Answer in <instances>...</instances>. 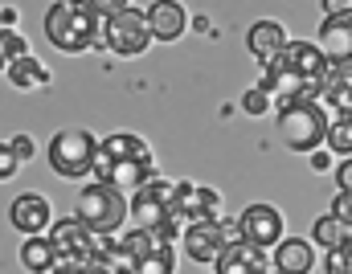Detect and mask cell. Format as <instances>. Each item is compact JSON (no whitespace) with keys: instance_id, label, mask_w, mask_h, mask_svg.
I'll use <instances>...</instances> for the list:
<instances>
[{"instance_id":"25","label":"cell","mask_w":352,"mask_h":274,"mask_svg":"<svg viewBox=\"0 0 352 274\" xmlns=\"http://www.w3.org/2000/svg\"><path fill=\"white\" fill-rule=\"evenodd\" d=\"M270 106H274V94L263 91V87H250L242 94V111L246 115H270Z\"/></svg>"},{"instance_id":"21","label":"cell","mask_w":352,"mask_h":274,"mask_svg":"<svg viewBox=\"0 0 352 274\" xmlns=\"http://www.w3.org/2000/svg\"><path fill=\"white\" fill-rule=\"evenodd\" d=\"M4 74H8V82H12L16 91H37V87H50V70H45V62H37L33 54H29V58H21V62H12Z\"/></svg>"},{"instance_id":"20","label":"cell","mask_w":352,"mask_h":274,"mask_svg":"<svg viewBox=\"0 0 352 274\" xmlns=\"http://www.w3.org/2000/svg\"><path fill=\"white\" fill-rule=\"evenodd\" d=\"M324 106L332 111V119H352V70H332Z\"/></svg>"},{"instance_id":"32","label":"cell","mask_w":352,"mask_h":274,"mask_svg":"<svg viewBox=\"0 0 352 274\" xmlns=\"http://www.w3.org/2000/svg\"><path fill=\"white\" fill-rule=\"evenodd\" d=\"M324 12H328V16H349L352 0H324Z\"/></svg>"},{"instance_id":"5","label":"cell","mask_w":352,"mask_h":274,"mask_svg":"<svg viewBox=\"0 0 352 274\" xmlns=\"http://www.w3.org/2000/svg\"><path fill=\"white\" fill-rule=\"evenodd\" d=\"M74 217L94 229L98 238H111L115 229H123V221L131 217V201L123 196V188L102 181H90L82 192H78V205H74Z\"/></svg>"},{"instance_id":"2","label":"cell","mask_w":352,"mask_h":274,"mask_svg":"<svg viewBox=\"0 0 352 274\" xmlns=\"http://www.w3.org/2000/svg\"><path fill=\"white\" fill-rule=\"evenodd\" d=\"M94 181L115 184V188H144L156 181V156L148 148V139L131 135V131H115L107 139H98V160H94Z\"/></svg>"},{"instance_id":"17","label":"cell","mask_w":352,"mask_h":274,"mask_svg":"<svg viewBox=\"0 0 352 274\" xmlns=\"http://www.w3.org/2000/svg\"><path fill=\"white\" fill-rule=\"evenodd\" d=\"M148 25H152V37L156 41H176L188 29V12H184L180 0H156L148 8Z\"/></svg>"},{"instance_id":"9","label":"cell","mask_w":352,"mask_h":274,"mask_svg":"<svg viewBox=\"0 0 352 274\" xmlns=\"http://www.w3.org/2000/svg\"><path fill=\"white\" fill-rule=\"evenodd\" d=\"M50 242H54V250H58L62 266L98 262V254H102V238H98L94 229H87L78 217H62V221H54V229H50Z\"/></svg>"},{"instance_id":"16","label":"cell","mask_w":352,"mask_h":274,"mask_svg":"<svg viewBox=\"0 0 352 274\" xmlns=\"http://www.w3.org/2000/svg\"><path fill=\"white\" fill-rule=\"evenodd\" d=\"M287 41H291V37H287V29H283L274 16H263V21H254V25L246 29V49H250L263 66L274 62V58L287 49Z\"/></svg>"},{"instance_id":"30","label":"cell","mask_w":352,"mask_h":274,"mask_svg":"<svg viewBox=\"0 0 352 274\" xmlns=\"http://www.w3.org/2000/svg\"><path fill=\"white\" fill-rule=\"evenodd\" d=\"M54 274H111L102 262H82V266H58Z\"/></svg>"},{"instance_id":"33","label":"cell","mask_w":352,"mask_h":274,"mask_svg":"<svg viewBox=\"0 0 352 274\" xmlns=\"http://www.w3.org/2000/svg\"><path fill=\"white\" fill-rule=\"evenodd\" d=\"M336 184H340V188H352V156L349 160H340V168H336Z\"/></svg>"},{"instance_id":"4","label":"cell","mask_w":352,"mask_h":274,"mask_svg":"<svg viewBox=\"0 0 352 274\" xmlns=\"http://www.w3.org/2000/svg\"><path fill=\"white\" fill-rule=\"evenodd\" d=\"M278 139L291 152H320L332 131V115L320 102H278Z\"/></svg>"},{"instance_id":"23","label":"cell","mask_w":352,"mask_h":274,"mask_svg":"<svg viewBox=\"0 0 352 274\" xmlns=\"http://www.w3.org/2000/svg\"><path fill=\"white\" fill-rule=\"evenodd\" d=\"M173 271H176V242H168V238H160L156 250L135 266V274H173Z\"/></svg>"},{"instance_id":"26","label":"cell","mask_w":352,"mask_h":274,"mask_svg":"<svg viewBox=\"0 0 352 274\" xmlns=\"http://www.w3.org/2000/svg\"><path fill=\"white\" fill-rule=\"evenodd\" d=\"M324 271H328V274H352V238L344 242V246L328 250V258H324Z\"/></svg>"},{"instance_id":"15","label":"cell","mask_w":352,"mask_h":274,"mask_svg":"<svg viewBox=\"0 0 352 274\" xmlns=\"http://www.w3.org/2000/svg\"><path fill=\"white\" fill-rule=\"evenodd\" d=\"M316 41L336 70H352V12L349 16H324Z\"/></svg>"},{"instance_id":"1","label":"cell","mask_w":352,"mask_h":274,"mask_svg":"<svg viewBox=\"0 0 352 274\" xmlns=\"http://www.w3.org/2000/svg\"><path fill=\"white\" fill-rule=\"evenodd\" d=\"M332 62L320 49V41H287V49L266 62L263 91H270L278 102H324L328 78H332Z\"/></svg>"},{"instance_id":"28","label":"cell","mask_w":352,"mask_h":274,"mask_svg":"<svg viewBox=\"0 0 352 274\" xmlns=\"http://www.w3.org/2000/svg\"><path fill=\"white\" fill-rule=\"evenodd\" d=\"M78 4H87L90 12H94V16H102V21H107V16H115V12H123V8H131L127 0H78Z\"/></svg>"},{"instance_id":"19","label":"cell","mask_w":352,"mask_h":274,"mask_svg":"<svg viewBox=\"0 0 352 274\" xmlns=\"http://www.w3.org/2000/svg\"><path fill=\"white\" fill-rule=\"evenodd\" d=\"M21 266L29 274H54L62 266V258H58V250H54L50 238H25V246H21Z\"/></svg>"},{"instance_id":"10","label":"cell","mask_w":352,"mask_h":274,"mask_svg":"<svg viewBox=\"0 0 352 274\" xmlns=\"http://www.w3.org/2000/svg\"><path fill=\"white\" fill-rule=\"evenodd\" d=\"M230 242H234V238H230V225H226L221 217L192 221V225H184V233H180V246H184V254H188L192 262H217Z\"/></svg>"},{"instance_id":"31","label":"cell","mask_w":352,"mask_h":274,"mask_svg":"<svg viewBox=\"0 0 352 274\" xmlns=\"http://www.w3.org/2000/svg\"><path fill=\"white\" fill-rule=\"evenodd\" d=\"M12 148H16V156H21V160H33V156H37V144H33L29 135H16V139H12Z\"/></svg>"},{"instance_id":"11","label":"cell","mask_w":352,"mask_h":274,"mask_svg":"<svg viewBox=\"0 0 352 274\" xmlns=\"http://www.w3.org/2000/svg\"><path fill=\"white\" fill-rule=\"evenodd\" d=\"M221 209V192L209 188L201 181H176V196H173V217L180 225H192V221H209L217 217Z\"/></svg>"},{"instance_id":"35","label":"cell","mask_w":352,"mask_h":274,"mask_svg":"<svg viewBox=\"0 0 352 274\" xmlns=\"http://www.w3.org/2000/svg\"><path fill=\"white\" fill-rule=\"evenodd\" d=\"M332 164V152H316V168H328Z\"/></svg>"},{"instance_id":"12","label":"cell","mask_w":352,"mask_h":274,"mask_svg":"<svg viewBox=\"0 0 352 274\" xmlns=\"http://www.w3.org/2000/svg\"><path fill=\"white\" fill-rule=\"evenodd\" d=\"M8 221H12L16 233L41 238L45 229H54V205H50L41 192H21V196L8 205Z\"/></svg>"},{"instance_id":"14","label":"cell","mask_w":352,"mask_h":274,"mask_svg":"<svg viewBox=\"0 0 352 274\" xmlns=\"http://www.w3.org/2000/svg\"><path fill=\"white\" fill-rule=\"evenodd\" d=\"M270 258H266L263 246H254V242H246V238H234L226 250H221V258L213 262V274H270Z\"/></svg>"},{"instance_id":"8","label":"cell","mask_w":352,"mask_h":274,"mask_svg":"<svg viewBox=\"0 0 352 274\" xmlns=\"http://www.w3.org/2000/svg\"><path fill=\"white\" fill-rule=\"evenodd\" d=\"M152 25H148V12L140 8H123L115 16L102 21V49H111L115 58H140L152 49Z\"/></svg>"},{"instance_id":"24","label":"cell","mask_w":352,"mask_h":274,"mask_svg":"<svg viewBox=\"0 0 352 274\" xmlns=\"http://www.w3.org/2000/svg\"><path fill=\"white\" fill-rule=\"evenodd\" d=\"M332 156L349 160L352 156V119H332V131H328V144H324Z\"/></svg>"},{"instance_id":"3","label":"cell","mask_w":352,"mask_h":274,"mask_svg":"<svg viewBox=\"0 0 352 274\" xmlns=\"http://www.w3.org/2000/svg\"><path fill=\"white\" fill-rule=\"evenodd\" d=\"M45 41L62 54H87L94 41H102V16L78 0H54L45 12Z\"/></svg>"},{"instance_id":"27","label":"cell","mask_w":352,"mask_h":274,"mask_svg":"<svg viewBox=\"0 0 352 274\" xmlns=\"http://www.w3.org/2000/svg\"><path fill=\"white\" fill-rule=\"evenodd\" d=\"M21 164H25V160L16 156V148H12V139H4V144H0V181H12Z\"/></svg>"},{"instance_id":"7","label":"cell","mask_w":352,"mask_h":274,"mask_svg":"<svg viewBox=\"0 0 352 274\" xmlns=\"http://www.w3.org/2000/svg\"><path fill=\"white\" fill-rule=\"evenodd\" d=\"M173 196H176V181L156 176V181H148L144 188L131 192V217L144 229H156L160 238L176 242V233H184V229H180V221L173 217Z\"/></svg>"},{"instance_id":"13","label":"cell","mask_w":352,"mask_h":274,"mask_svg":"<svg viewBox=\"0 0 352 274\" xmlns=\"http://www.w3.org/2000/svg\"><path fill=\"white\" fill-rule=\"evenodd\" d=\"M238 225H242V238L254 242V246H263V250H274L283 242V213L274 205H266V201L246 205L242 217H238Z\"/></svg>"},{"instance_id":"22","label":"cell","mask_w":352,"mask_h":274,"mask_svg":"<svg viewBox=\"0 0 352 274\" xmlns=\"http://www.w3.org/2000/svg\"><path fill=\"white\" fill-rule=\"evenodd\" d=\"M349 238H352V225H344L336 213H324V217H316V225H311V242L324 246V250H336V246H344Z\"/></svg>"},{"instance_id":"29","label":"cell","mask_w":352,"mask_h":274,"mask_svg":"<svg viewBox=\"0 0 352 274\" xmlns=\"http://www.w3.org/2000/svg\"><path fill=\"white\" fill-rule=\"evenodd\" d=\"M328 213H336L344 225H352V188H336V196H332V209Z\"/></svg>"},{"instance_id":"34","label":"cell","mask_w":352,"mask_h":274,"mask_svg":"<svg viewBox=\"0 0 352 274\" xmlns=\"http://www.w3.org/2000/svg\"><path fill=\"white\" fill-rule=\"evenodd\" d=\"M16 16H21L16 8H0V33L4 29H16Z\"/></svg>"},{"instance_id":"18","label":"cell","mask_w":352,"mask_h":274,"mask_svg":"<svg viewBox=\"0 0 352 274\" xmlns=\"http://www.w3.org/2000/svg\"><path fill=\"white\" fill-rule=\"evenodd\" d=\"M311 266H316V242H307V238H283L274 246V271L307 274Z\"/></svg>"},{"instance_id":"36","label":"cell","mask_w":352,"mask_h":274,"mask_svg":"<svg viewBox=\"0 0 352 274\" xmlns=\"http://www.w3.org/2000/svg\"><path fill=\"white\" fill-rule=\"evenodd\" d=\"M270 274H283V271H270Z\"/></svg>"},{"instance_id":"6","label":"cell","mask_w":352,"mask_h":274,"mask_svg":"<svg viewBox=\"0 0 352 274\" xmlns=\"http://www.w3.org/2000/svg\"><path fill=\"white\" fill-rule=\"evenodd\" d=\"M45 160L50 168L62 176V181H87L94 176V160H98V139L82 131V127H66L50 139L45 148Z\"/></svg>"}]
</instances>
